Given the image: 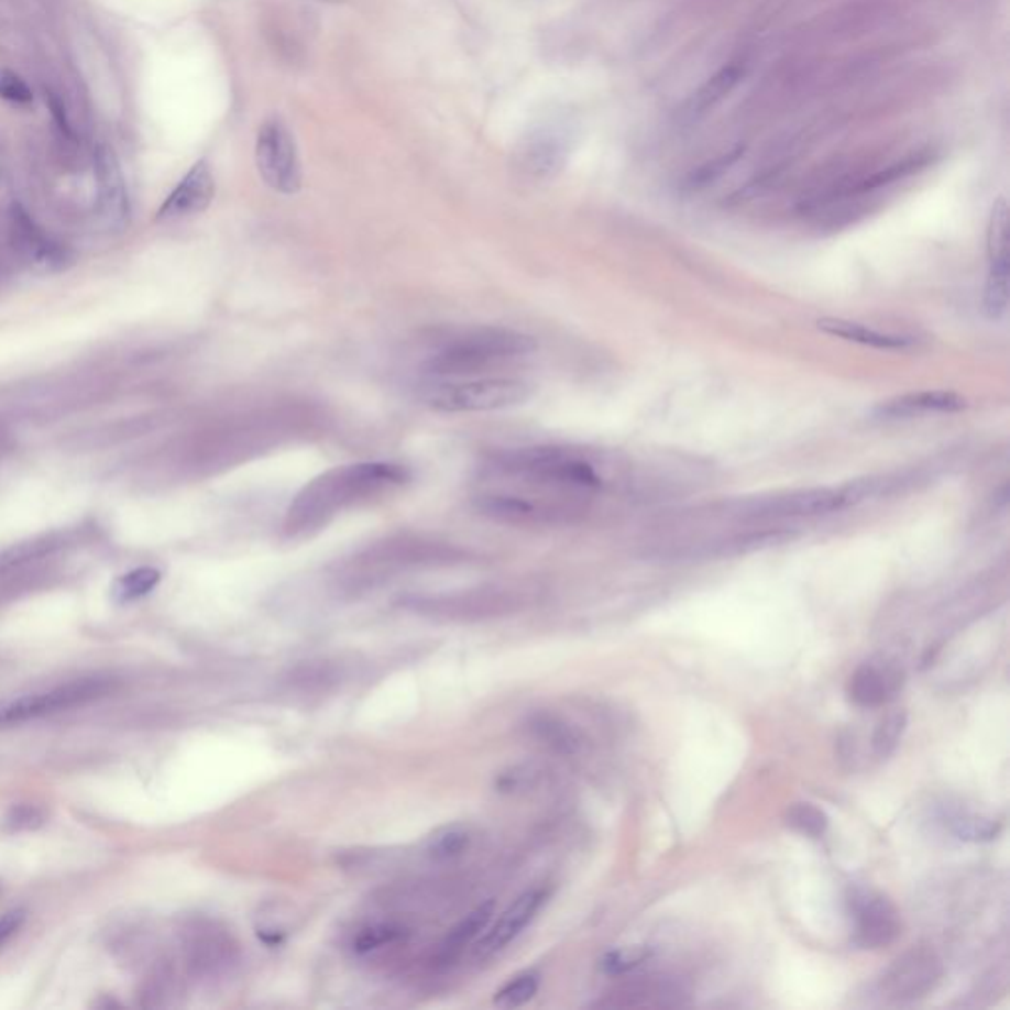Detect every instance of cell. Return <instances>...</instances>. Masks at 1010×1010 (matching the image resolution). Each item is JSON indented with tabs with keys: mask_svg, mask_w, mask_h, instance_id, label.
I'll return each mask as SVG.
<instances>
[{
	"mask_svg": "<svg viewBox=\"0 0 1010 1010\" xmlns=\"http://www.w3.org/2000/svg\"><path fill=\"white\" fill-rule=\"evenodd\" d=\"M641 962V957H626L622 952H611V954L604 955L602 957V971L608 973V975H624L628 973L632 967H636L638 963Z\"/></svg>",
	"mask_w": 1010,
	"mask_h": 1010,
	"instance_id": "obj_35",
	"label": "cell"
},
{
	"mask_svg": "<svg viewBox=\"0 0 1010 1010\" xmlns=\"http://www.w3.org/2000/svg\"><path fill=\"white\" fill-rule=\"evenodd\" d=\"M817 328L825 334L843 338L847 342L870 345V348H877V350H904V348L914 345L915 342L914 338L878 332L875 328H868V326L853 322V320H845V318H821V320H817Z\"/></svg>",
	"mask_w": 1010,
	"mask_h": 1010,
	"instance_id": "obj_22",
	"label": "cell"
},
{
	"mask_svg": "<svg viewBox=\"0 0 1010 1010\" xmlns=\"http://www.w3.org/2000/svg\"><path fill=\"white\" fill-rule=\"evenodd\" d=\"M965 407H967V399L959 393L935 389V392L905 393L894 399L885 400L872 410V415L880 420H900L912 419L925 413H957Z\"/></svg>",
	"mask_w": 1010,
	"mask_h": 1010,
	"instance_id": "obj_18",
	"label": "cell"
},
{
	"mask_svg": "<svg viewBox=\"0 0 1010 1010\" xmlns=\"http://www.w3.org/2000/svg\"><path fill=\"white\" fill-rule=\"evenodd\" d=\"M740 154H743V151H740V149H736L734 153L718 156V158H715L713 163H706L703 164V166H699V168H696L693 174H689V176H687V190H699V188H703V186H706V184H711V182L716 180L721 174H725V172L728 171V166H733V164L738 161V156H740Z\"/></svg>",
	"mask_w": 1010,
	"mask_h": 1010,
	"instance_id": "obj_32",
	"label": "cell"
},
{
	"mask_svg": "<svg viewBox=\"0 0 1010 1010\" xmlns=\"http://www.w3.org/2000/svg\"><path fill=\"white\" fill-rule=\"evenodd\" d=\"M163 574L154 567H139L134 571L127 572L119 581L114 582L113 594L119 602L139 601L153 592Z\"/></svg>",
	"mask_w": 1010,
	"mask_h": 1010,
	"instance_id": "obj_26",
	"label": "cell"
},
{
	"mask_svg": "<svg viewBox=\"0 0 1010 1010\" xmlns=\"http://www.w3.org/2000/svg\"><path fill=\"white\" fill-rule=\"evenodd\" d=\"M529 731L539 743L549 746L555 753L572 756L581 750V734L559 716L547 715V713L534 715L529 718Z\"/></svg>",
	"mask_w": 1010,
	"mask_h": 1010,
	"instance_id": "obj_24",
	"label": "cell"
},
{
	"mask_svg": "<svg viewBox=\"0 0 1010 1010\" xmlns=\"http://www.w3.org/2000/svg\"><path fill=\"white\" fill-rule=\"evenodd\" d=\"M786 820H788V825H790L791 830H795L801 835L811 837V839H820L830 827L827 813L820 810L817 805H813V803H795V805H791Z\"/></svg>",
	"mask_w": 1010,
	"mask_h": 1010,
	"instance_id": "obj_27",
	"label": "cell"
},
{
	"mask_svg": "<svg viewBox=\"0 0 1010 1010\" xmlns=\"http://www.w3.org/2000/svg\"><path fill=\"white\" fill-rule=\"evenodd\" d=\"M602 484L599 466L581 450H497L477 466L472 502L480 514L499 524H561L582 514L584 499Z\"/></svg>",
	"mask_w": 1010,
	"mask_h": 1010,
	"instance_id": "obj_1",
	"label": "cell"
},
{
	"mask_svg": "<svg viewBox=\"0 0 1010 1010\" xmlns=\"http://www.w3.org/2000/svg\"><path fill=\"white\" fill-rule=\"evenodd\" d=\"M405 927L399 924H373L353 937V949L358 954H372L387 945L397 944L405 937Z\"/></svg>",
	"mask_w": 1010,
	"mask_h": 1010,
	"instance_id": "obj_29",
	"label": "cell"
},
{
	"mask_svg": "<svg viewBox=\"0 0 1010 1010\" xmlns=\"http://www.w3.org/2000/svg\"><path fill=\"white\" fill-rule=\"evenodd\" d=\"M413 472L397 462H355L310 480L286 507L283 531L290 539L325 529L343 512L407 486Z\"/></svg>",
	"mask_w": 1010,
	"mask_h": 1010,
	"instance_id": "obj_2",
	"label": "cell"
},
{
	"mask_svg": "<svg viewBox=\"0 0 1010 1010\" xmlns=\"http://www.w3.org/2000/svg\"><path fill=\"white\" fill-rule=\"evenodd\" d=\"M853 914V944L860 949H882L894 944L902 934V920L897 905L887 897L857 890L848 898Z\"/></svg>",
	"mask_w": 1010,
	"mask_h": 1010,
	"instance_id": "obj_10",
	"label": "cell"
},
{
	"mask_svg": "<svg viewBox=\"0 0 1010 1010\" xmlns=\"http://www.w3.org/2000/svg\"><path fill=\"white\" fill-rule=\"evenodd\" d=\"M1007 201L999 200L992 208L987 251H989V278L985 288V310L992 320L1002 318L1009 308V251H1007Z\"/></svg>",
	"mask_w": 1010,
	"mask_h": 1010,
	"instance_id": "obj_11",
	"label": "cell"
},
{
	"mask_svg": "<svg viewBox=\"0 0 1010 1010\" xmlns=\"http://www.w3.org/2000/svg\"><path fill=\"white\" fill-rule=\"evenodd\" d=\"M470 845H472V833L466 825L452 823V825H444L435 831L427 839L425 850L432 860L449 863V860L462 857Z\"/></svg>",
	"mask_w": 1010,
	"mask_h": 1010,
	"instance_id": "obj_25",
	"label": "cell"
},
{
	"mask_svg": "<svg viewBox=\"0 0 1010 1010\" xmlns=\"http://www.w3.org/2000/svg\"><path fill=\"white\" fill-rule=\"evenodd\" d=\"M905 725H908V716H905L904 711L888 713L878 723L875 736H872V748H875V754H877L878 758H888L890 754L897 750L900 738L904 734Z\"/></svg>",
	"mask_w": 1010,
	"mask_h": 1010,
	"instance_id": "obj_30",
	"label": "cell"
},
{
	"mask_svg": "<svg viewBox=\"0 0 1010 1010\" xmlns=\"http://www.w3.org/2000/svg\"><path fill=\"white\" fill-rule=\"evenodd\" d=\"M10 235H12L14 248L19 249L24 257H29L39 265L56 268L66 263V249L46 235L29 213L19 206L12 208V213H10Z\"/></svg>",
	"mask_w": 1010,
	"mask_h": 1010,
	"instance_id": "obj_17",
	"label": "cell"
},
{
	"mask_svg": "<svg viewBox=\"0 0 1010 1010\" xmlns=\"http://www.w3.org/2000/svg\"><path fill=\"white\" fill-rule=\"evenodd\" d=\"M847 504L843 487H810L793 490L776 496L754 497L738 505L736 514L750 519H783V517H813L833 514Z\"/></svg>",
	"mask_w": 1010,
	"mask_h": 1010,
	"instance_id": "obj_9",
	"label": "cell"
},
{
	"mask_svg": "<svg viewBox=\"0 0 1010 1010\" xmlns=\"http://www.w3.org/2000/svg\"><path fill=\"white\" fill-rule=\"evenodd\" d=\"M539 991V975L537 973H522L496 992L497 1007L502 1009H519L534 999Z\"/></svg>",
	"mask_w": 1010,
	"mask_h": 1010,
	"instance_id": "obj_28",
	"label": "cell"
},
{
	"mask_svg": "<svg viewBox=\"0 0 1010 1010\" xmlns=\"http://www.w3.org/2000/svg\"><path fill=\"white\" fill-rule=\"evenodd\" d=\"M320 2H342V0H320Z\"/></svg>",
	"mask_w": 1010,
	"mask_h": 1010,
	"instance_id": "obj_38",
	"label": "cell"
},
{
	"mask_svg": "<svg viewBox=\"0 0 1010 1010\" xmlns=\"http://www.w3.org/2000/svg\"><path fill=\"white\" fill-rule=\"evenodd\" d=\"M494 910H496V904L492 900H487L484 904L474 908L462 922H458L450 930V934L444 937L442 945H440V962H452L457 955L462 954V949L472 944L477 935L486 930L492 915H494Z\"/></svg>",
	"mask_w": 1010,
	"mask_h": 1010,
	"instance_id": "obj_23",
	"label": "cell"
},
{
	"mask_svg": "<svg viewBox=\"0 0 1010 1010\" xmlns=\"http://www.w3.org/2000/svg\"><path fill=\"white\" fill-rule=\"evenodd\" d=\"M571 153V133L567 124L547 121L527 131L515 146V171L531 180H547L562 171Z\"/></svg>",
	"mask_w": 1010,
	"mask_h": 1010,
	"instance_id": "obj_8",
	"label": "cell"
},
{
	"mask_svg": "<svg viewBox=\"0 0 1010 1010\" xmlns=\"http://www.w3.org/2000/svg\"><path fill=\"white\" fill-rule=\"evenodd\" d=\"M255 163L259 176L271 190L293 196L303 188V166L295 136L278 114L268 117L259 127Z\"/></svg>",
	"mask_w": 1010,
	"mask_h": 1010,
	"instance_id": "obj_6",
	"label": "cell"
},
{
	"mask_svg": "<svg viewBox=\"0 0 1010 1010\" xmlns=\"http://www.w3.org/2000/svg\"><path fill=\"white\" fill-rule=\"evenodd\" d=\"M9 821L17 830H22V827L39 825L42 817H40L39 811L32 810V808H19V810L12 811V817Z\"/></svg>",
	"mask_w": 1010,
	"mask_h": 1010,
	"instance_id": "obj_37",
	"label": "cell"
},
{
	"mask_svg": "<svg viewBox=\"0 0 1010 1010\" xmlns=\"http://www.w3.org/2000/svg\"><path fill=\"white\" fill-rule=\"evenodd\" d=\"M904 683L902 669L894 663H863L848 679V696L863 709L887 705Z\"/></svg>",
	"mask_w": 1010,
	"mask_h": 1010,
	"instance_id": "obj_16",
	"label": "cell"
},
{
	"mask_svg": "<svg viewBox=\"0 0 1010 1010\" xmlns=\"http://www.w3.org/2000/svg\"><path fill=\"white\" fill-rule=\"evenodd\" d=\"M233 945L228 935L208 924L191 925L188 930L190 965L200 975H213L233 962Z\"/></svg>",
	"mask_w": 1010,
	"mask_h": 1010,
	"instance_id": "obj_20",
	"label": "cell"
},
{
	"mask_svg": "<svg viewBox=\"0 0 1010 1010\" xmlns=\"http://www.w3.org/2000/svg\"><path fill=\"white\" fill-rule=\"evenodd\" d=\"M22 922H24V912L22 910H14V912H9V914L0 918V945L19 932Z\"/></svg>",
	"mask_w": 1010,
	"mask_h": 1010,
	"instance_id": "obj_36",
	"label": "cell"
},
{
	"mask_svg": "<svg viewBox=\"0 0 1010 1010\" xmlns=\"http://www.w3.org/2000/svg\"><path fill=\"white\" fill-rule=\"evenodd\" d=\"M685 992L669 979H639L628 982L612 991L599 1007H618V1009H638V1007H679L683 1004Z\"/></svg>",
	"mask_w": 1010,
	"mask_h": 1010,
	"instance_id": "obj_19",
	"label": "cell"
},
{
	"mask_svg": "<svg viewBox=\"0 0 1010 1010\" xmlns=\"http://www.w3.org/2000/svg\"><path fill=\"white\" fill-rule=\"evenodd\" d=\"M531 397V385L515 377L440 380L422 385L419 400L437 413H487L517 407Z\"/></svg>",
	"mask_w": 1010,
	"mask_h": 1010,
	"instance_id": "obj_4",
	"label": "cell"
},
{
	"mask_svg": "<svg viewBox=\"0 0 1010 1010\" xmlns=\"http://www.w3.org/2000/svg\"><path fill=\"white\" fill-rule=\"evenodd\" d=\"M534 770L531 768H514L509 773H502L499 780H497V788L502 791H517L525 790L527 786H531V780L535 778Z\"/></svg>",
	"mask_w": 1010,
	"mask_h": 1010,
	"instance_id": "obj_34",
	"label": "cell"
},
{
	"mask_svg": "<svg viewBox=\"0 0 1010 1010\" xmlns=\"http://www.w3.org/2000/svg\"><path fill=\"white\" fill-rule=\"evenodd\" d=\"M216 196V180L206 161L194 164L180 184L171 191L163 208L156 213L158 221L184 220L210 208Z\"/></svg>",
	"mask_w": 1010,
	"mask_h": 1010,
	"instance_id": "obj_14",
	"label": "cell"
},
{
	"mask_svg": "<svg viewBox=\"0 0 1010 1010\" xmlns=\"http://www.w3.org/2000/svg\"><path fill=\"white\" fill-rule=\"evenodd\" d=\"M507 596L502 592H468L462 596H444V599H413L410 608L425 612V614H437V616H449V618H466V616H484V614H494L499 606L507 604Z\"/></svg>",
	"mask_w": 1010,
	"mask_h": 1010,
	"instance_id": "obj_21",
	"label": "cell"
},
{
	"mask_svg": "<svg viewBox=\"0 0 1010 1010\" xmlns=\"http://www.w3.org/2000/svg\"><path fill=\"white\" fill-rule=\"evenodd\" d=\"M545 900H547V890L544 888L527 890L522 897L515 898L514 902L507 905L504 914L499 915L496 925L480 940L476 947L477 957H490L512 944L515 937L534 922Z\"/></svg>",
	"mask_w": 1010,
	"mask_h": 1010,
	"instance_id": "obj_15",
	"label": "cell"
},
{
	"mask_svg": "<svg viewBox=\"0 0 1010 1010\" xmlns=\"http://www.w3.org/2000/svg\"><path fill=\"white\" fill-rule=\"evenodd\" d=\"M537 350L531 336L504 326H482L450 336L422 363L435 380H460L527 358Z\"/></svg>",
	"mask_w": 1010,
	"mask_h": 1010,
	"instance_id": "obj_3",
	"label": "cell"
},
{
	"mask_svg": "<svg viewBox=\"0 0 1010 1010\" xmlns=\"http://www.w3.org/2000/svg\"><path fill=\"white\" fill-rule=\"evenodd\" d=\"M746 72H748V64L744 59H734L721 69H716L705 84L696 87L695 91L679 106L676 113L677 127L689 129L693 124L701 123L725 101L726 97L733 94L746 77Z\"/></svg>",
	"mask_w": 1010,
	"mask_h": 1010,
	"instance_id": "obj_12",
	"label": "cell"
},
{
	"mask_svg": "<svg viewBox=\"0 0 1010 1010\" xmlns=\"http://www.w3.org/2000/svg\"><path fill=\"white\" fill-rule=\"evenodd\" d=\"M97 211L107 228L121 229L129 221L131 204L121 164L113 149L101 144L96 153Z\"/></svg>",
	"mask_w": 1010,
	"mask_h": 1010,
	"instance_id": "obj_13",
	"label": "cell"
},
{
	"mask_svg": "<svg viewBox=\"0 0 1010 1010\" xmlns=\"http://www.w3.org/2000/svg\"><path fill=\"white\" fill-rule=\"evenodd\" d=\"M0 97L10 103H30L34 96L22 77L12 72H0Z\"/></svg>",
	"mask_w": 1010,
	"mask_h": 1010,
	"instance_id": "obj_33",
	"label": "cell"
},
{
	"mask_svg": "<svg viewBox=\"0 0 1010 1010\" xmlns=\"http://www.w3.org/2000/svg\"><path fill=\"white\" fill-rule=\"evenodd\" d=\"M949 825L959 839L991 841L1001 833V825L997 821L981 820L973 815H954Z\"/></svg>",
	"mask_w": 1010,
	"mask_h": 1010,
	"instance_id": "obj_31",
	"label": "cell"
},
{
	"mask_svg": "<svg viewBox=\"0 0 1010 1010\" xmlns=\"http://www.w3.org/2000/svg\"><path fill=\"white\" fill-rule=\"evenodd\" d=\"M944 975V963L927 945H914L890 963L880 977V992L892 1002H912L934 991Z\"/></svg>",
	"mask_w": 1010,
	"mask_h": 1010,
	"instance_id": "obj_7",
	"label": "cell"
},
{
	"mask_svg": "<svg viewBox=\"0 0 1010 1010\" xmlns=\"http://www.w3.org/2000/svg\"><path fill=\"white\" fill-rule=\"evenodd\" d=\"M117 681L113 677H81L64 685L52 687L29 695L17 696L0 703V726L20 725L42 716L66 713L76 706L89 705L113 693Z\"/></svg>",
	"mask_w": 1010,
	"mask_h": 1010,
	"instance_id": "obj_5",
	"label": "cell"
}]
</instances>
